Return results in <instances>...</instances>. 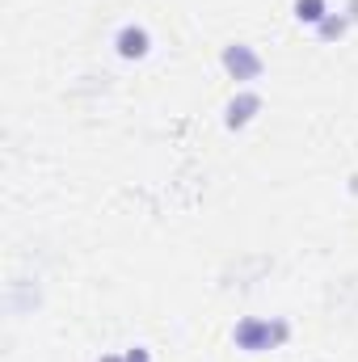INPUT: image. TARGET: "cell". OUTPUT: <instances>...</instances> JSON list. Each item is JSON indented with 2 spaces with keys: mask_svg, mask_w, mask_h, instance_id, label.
I'll return each mask as SVG.
<instances>
[{
  "mask_svg": "<svg viewBox=\"0 0 358 362\" xmlns=\"http://www.w3.org/2000/svg\"><path fill=\"white\" fill-rule=\"evenodd\" d=\"M287 325L278 320V325H270V320H245V325H236V346H245V350H270V346H278V341H287Z\"/></svg>",
  "mask_w": 358,
  "mask_h": 362,
  "instance_id": "6da1fadb",
  "label": "cell"
},
{
  "mask_svg": "<svg viewBox=\"0 0 358 362\" xmlns=\"http://www.w3.org/2000/svg\"><path fill=\"white\" fill-rule=\"evenodd\" d=\"M224 64H228V72H232L236 81H253V76L262 72V59H258V55H253L249 47H228Z\"/></svg>",
  "mask_w": 358,
  "mask_h": 362,
  "instance_id": "7a4b0ae2",
  "label": "cell"
},
{
  "mask_svg": "<svg viewBox=\"0 0 358 362\" xmlns=\"http://www.w3.org/2000/svg\"><path fill=\"white\" fill-rule=\"evenodd\" d=\"M118 51H122L127 59H139V55H148V30H139V25H127V30L118 34Z\"/></svg>",
  "mask_w": 358,
  "mask_h": 362,
  "instance_id": "3957f363",
  "label": "cell"
},
{
  "mask_svg": "<svg viewBox=\"0 0 358 362\" xmlns=\"http://www.w3.org/2000/svg\"><path fill=\"white\" fill-rule=\"evenodd\" d=\"M258 105H262V101H258V97H253V93H245V97H241V101H232V110H228V122H232V127H241V122H249V118H253V110H258Z\"/></svg>",
  "mask_w": 358,
  "mask_h": 362,
  "instance_id": "277c9868",
  "label": "cell"
},
{
  "mask_svg": "<svg viewBox=\"0 0 358 362\" xmlns=\"http://www.w3.org/2000/svg\"><path fill=\"white\" fill-rule=\"evenodd\" d=\"M295 13H299V21H321L325 17V0H299Z\"/></svg>",
  "mask_w": 358,
  "mask_h": 362,
  "instance_id": "5b68a950",
  "label": "cell"
},
{
  "mask_svg": "<svg viewBox=\"0 0 358 362\" xmlns=\"http://www.w3.org/2000/svg\"><path fill=\"white\" fill-rule=\"evenodd\" d=\"M342 30H346V21H342V17H329V21L321 25V34H325V38H333V34H342Z\"/></svg>",
  "mask_w": 358,
  "mask_h": 362,
  "instance_id": "8992f818",
  "label": "cell"
}]
</instances>
